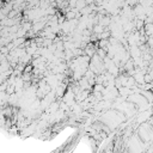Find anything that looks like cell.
Returning a JSON list of instances; mask_svg holds the SVG:
<instances>
[{"instance_id": "6da1fadb", "label": "cell", "mask_w": 153, "mask_h": 153, "mask_svg": "<svg viewBox=\"0 0 153 153\" xmlns=\"http://www.w3.org/2000/svg\"><path fill=\"white\" fill-rule=\"evenodd\" d=\"M145 32H146L148 36H152L153 35V24L152 23L146 24V27H145Z\"/></svg>"}, {"instance_id": "7a4b0ae2", "label": "cell", "mask_w": 153, "mask_h": 153, "mask_svg": "<svg viewBox=\"0 0 153 153\" xmlns=\"http://www.w3.org/2000/svg\"><path fill=\"white\" fill-rule=\"evenodd\" d=\"M77 17V14H75V12H73V11H68L67 12V19H74Z\"/></svg>"}, {"instance_id": "3957f363", "label": "cell", "mask_w": 153, "mask_h": 153, "mask_svg": "<svg viewBox=\"0 0 153 153\" xmlns=\"http://www.w3.org/2000/svg\"><path fill=\"white\" fill-rule=\"evenodd\" d=\"M94 91H97V92L103 91V87H102V85H100V84H97V85H96V87H94Z\"/></svg>"}]
</instances>
